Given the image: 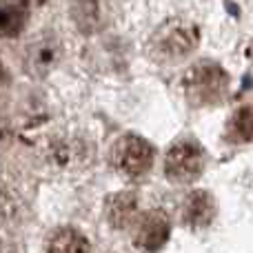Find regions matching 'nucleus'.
<instances>
[{
  "label": "nucleus",
  "instance_id": "nucleus-1",
  "mask_svg": "<svg viewBox=\"0 0 253 253\" xmlns=\"http://www.w3.org/2000/svg\"><path fill=\"white\" fill-rule=\"evenodd\" d=\"M184 96L191 107H213L229 91V74L211 60H200L184 74Z\"/></svg>",
  "mask_w": 253,
  "mask_h": 253
},
{
  "label": "nucleus",
  "instance_id": "nucleus-2",
  "mask_svg": "<svg viewBox=\"0 0 253 253\" xmlns=\"http://www.w3.org/2000/svg\"><path fill=\"white\" fill-rule=\"evenodd\" d=\"M205 171V151L196 140H178L165 156V173L171 182L189 184Z\"/></svg>",
  "mask_w": 253,
  "mask_h": 253
},
{
  "label": "nucleus",
  "instance_id": "nucleus-3",
  "mask_svg": "<svg viewBox=\"0 0 253 253\" xmlns=\"http://www.w3.org/2000/svg\"><path fill=\"white\" fill-rule=\"evenodd\" d=\"M153 156H156V149L149 140H144L142 135L129 133L114 144L111 162L120 173L129 175V178H138L151 169Z\"/></svg>",
  "mask_w": 253,
  "mask_h": 253
},
{
  "label": "nucleus",
  "instance_id": "nucleus-4",
  "mask_svg": "<svg viewBox=\"0 0 253 253\" xmlns=\"http://www.w3.org/2000/svg\"><path fill=\"white\" fill-rule=\"evenodd\" d=\"M171 233V222L162 211L153 209L142 213L135 220V229H133V242L138 249L142 251H160L167 245Z\"/></svg>",
  "mask_w": 253,
  "mask_h": 253
},
{
  "label": "nucleus",
  "instance_id": "nucleus-5",
  "mask_svg": "<svg viewBox=\"0 0 253 253\" xmlns=\"http://www.w3.org/2000/svg\"><path fill=\"white\" fill-rule=\"evenodd\" d=\"M215 218V200L209 191L196 189L191 191L182 202V222L184 227L193 229H207Z\"/></svg>",
  "mask_w": 253,
  "mask_h": 253
},
{
  "label": "nucleus",
  "instance_id": "nucleus-6",
  "mask_svg": "<svg viewBox=\"0 0 253 253\" xmlns=\"http://www.w3.org/2000/svg\"><path fill=\"white\" fill-rule=\"evenodd\" d=\"M138 207L140 200L133 191H118L107 198V220L114 229H126L131 224H135V220H138Z\"/></svg>",
  "mask_w": 253,
  "mask_h": 253
},
{
  "label": "nucleus",
  "instance_id": "nucleus-7",
  "mask_svg": "<svg viewBox=\"0 0 253 253\" xmlns=\"http://www.w3.org/2000/svg\"><path fill=\"white\" fill-rule=\"evenodd\" d=\"M198 42V36L189 27H171V29L162 31L160 38L156 42L158 53H165L167 58H184L187 53L193 51Z\"/></svg>",
  "mask_w": 253,
  "mask_h": 253
},
{
  "label": "nucleus",
  "instance_id": "nucleus-8",
  "mask_svg": "<svg viewBox=\"0 0 253 253\" xmlns=\"http://www.w3.org/2000/svg\"><path fill=\"white\" fill-rule=\"evenodd\" d=\"M47 253H89V240L74 227H58L47 236Z\"/></svg>",
  "mask_w": 253,
  "mask_h": 253
},
{
  "label": "nucleus",
  "instance_id": "nucleus-9",
  "mask_svg": "<svg viewBox=\"0 0 253 253\" xmlns=\"http://www.w3.org/2000/svg\"><path fill=\"white\" fill-rule=\"evenodd\" d=\"M87 153H89L87 144L80 142V140H74V138L58 140V142H53L51 149H49L51 162H56L60 169H74V167L83 165Z\"/></svg>",
  "mask_w": 253,
  "mask_h": 253
},
{
  "label": "nucleus",
  "instance_id": "nucleus-10",
  "mask_svg": "<svg viewBox=\"0 0 253 253\" xmlns=\"http://www.w3.org/2000/svg\"><path fill=\"white\" fill-rule=\"evenodd\" d=\"M224 140L231 144L253 142V105L242 107L231 116L227 129H224Z\"/></svg>",
  "mask_w": 253,
  "mask_h": 253
},
{
  "label": "nucleus",
  "instance_id": "nucleus-11",
  "mask_svg": "<svg viewBox=\"0 0 253 253\" xmlns=\"http://www.w3.org/2000/svg\"><path fill=\"white\" fill-rule=\"evenodd\" d=\"M27 25L25 2H4L0 4V38H13Z\"/></svg>",
  "mask_w": 253,
  "mask_h": 253
},
{
  "label": "nucleus",
  "instance_id": "nucleus-12",
  "mask_svg": "<svg viewBox=\"0 0 253 253\" xmlns=\"http://www.w3.org/2000/svg\"><path fill=\"white\" fill-rule=\"evenodd\" d=\"M29 69L36 74H47L58 60V44H53L51 40H42L38 44H29Z\"/></svg>",
  "mask_w": 253,
  "mask_h": 253
},
{
  "label": "nucleus",
  "instance_id": "nucleus-13",
  "mask_svg": "<svg viewBox=\"0 0 253 253\" xmlns=\"http://www.w3.org/2000/svg\"><path fill=\"white\" fill-rule=\"evenodd\" d=\"M74 18L84 34H91L100 25V7L98 0H74Z\"/></svg>",
  "mask_w": 253,
  "mask_h": 253
},
{
  "label": "nucleus",
  "instance_id": "nucleus-14",
  "mask_svg": "<svg viewBox=\"0 0 253 253\" xmlns=\"http://www.w3.org/2000/svg\"><path fill=\"white\" fill-rule=\"evenodd\" d=\"M18 202L16 198H11L7 191H0V222L9 224V222H16L18 218Z\"/></svg>",
  "mask_w": 253,
  "mask_h": 253
},
{
  "label": "nucleus",
  "instance_id": "nucleus-15",
  "mask_svg": "<svg viewBox=\"0 0 253 253\" xmlns=\"http://www.w3.org/2000/svg\"><path fill=\"white\" fill-rule=\"evenodd\" d=\"M7 78V74H4V67H2V62H0V83Z\"/></svg>",
  "mask_w": 253,
  "mask_h": 253
},
{
  "label": "nucleus",
  "instance_id": "nucleus-16",
  "mask_svg": "<svg viewBox=\"0 0 253 253\" xmlns=\"http://www.w3.org/2000/svg\"><path fill=\"white\" fill-rule=\"evenodd\" d=\"M0 253H13V251L7 249V247H2V242H0Z\"/></svg>",
  "mask_w": 253,
  "mask_h": 253
}]
</instances>
